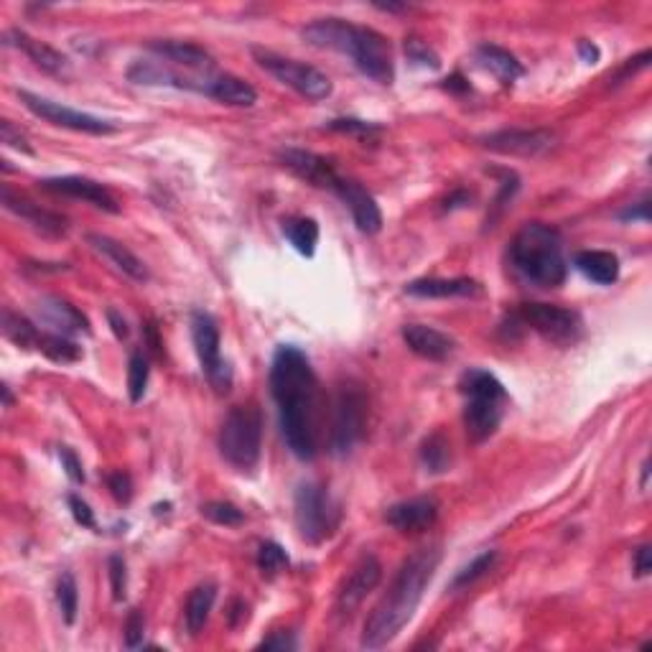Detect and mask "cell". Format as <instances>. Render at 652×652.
<instances>
[{"label": "cell", "instance_id": "e575fe53", "mask_svg": "<svg viewBox=\"0 0 652 652\" xmlns=\"http://www.w3.org/2000/svg\"><path fill=\"white\" fill-rule=\"evenodd\" d=\"M148 375H151V367H148V360L143 352H135L130 355L128 362V395L133 403L143 400L148 388Z\"/></svg>", "mask_w": 652, "mask_h": 652}, {"label": "cell", "instance_id": "277c9868", "mask_svg": "<svg viewBox=\"0 0 652 652\" xmlns=\"http://www.w3.org/2000/svg\"><path fill=\"white\" fill-rule=\"evenodd\" d=\"M510 265L530 286L558 288L568 273L561 232L546 222L523 225L510 242Z\"/></svg>", "mask_w": 652, "mask_h": 652}, {"label": "cell", "instance_id": "30bf717a", "mask_svg": "<svg viewBox=\"0 0 652 652\" xmlns=\"http://www.w3.org/2000/svg\"><path fill=\"white\" fill-rule=\"evenodd\" d=\"M367 423V398L357 385H344L334 403L332 433H329V449L334 456H347L355 449L357 441L365 436Z\"/></svg>", "mask_w": 652, "mask_h": 652}, {"label": "cell", "instance_id": "9c48e42d", "mask_svg": "<svg viewBox=\"0 0 652 652\" xmlns=\"http://www.w3.org/2000/svg\"><path fill=\"white\" fill-rule=\"evenodd\" d=\"M512 321H518L520 326H528L535 334H540L548 342L558 344V347H571L584 334V321L576 311L563 309L556 304H523Z\"/></svg>", "mask_w": 652, "mask_h": 652}, {"label": "cell", "instance_id": "ba28073f", "mask_svg": "<svg viewBox=\"0 0 652 652\" xmlns=\"http://www.w3.org/2000/svg\"><path fill=\"white\" fill-rule=\"evenodd\" d=\"M293 515H296L298 535L314 546L329 538L339 523L337 505L332 502V497L326 495L324 487L314 482H304L296 489Z\"/></svg>", "mask_w": 652, "mask_h": 652}, {"label": "cell", "instance_id": "ee69618b", "mask_svg": "<svg viewBox=\"0 0 652 652\" xmlns=\"http://www.w3.org/2000/svg\"><path fill=\"white\" fill-rule=\"evenodd\" d=\"M67 502H69V510H72V518L77 520V525H82V528H90V530L97 528L95 512L90 510V505H87V502L82 500V497L69 495Z\"/></svg>", "mask_w": 652, "mask_h": 652}, {"label": "cell", "instance_id": "db71d44e", "mask_svg": "<svg viewBox=\"0 0 652 652\" xmlns=\"http://www.w3.org/2000/svg\"><path fill=\"white\" fill-rule=\"evenodd\" d=\"M647 477H650V461H645V464H642V482H640L642 489L647 487Z\"/></svg>", "mask_w": 652, "mask_h": 652}, {"label": "cell", "instance_id": "b9f144b4", "mask_svg": "<svg viewBox=\"0 0 652 652\" xmlns=\"http://www.w3.org/2000/svg\"><path fill=\"white\" fill-rule=\"evenodd\" d=\"M143 635H146V617H143L141 609H130L128 619H125V645L130 650L141 647Z\"/></svg>", "mask_w": 652, "mask_h": 652}, {"label": "cell", "instance_id": "bcb514c9", "mask_svg": "<svg viewBox=\"0 0 652 652\" xmlns=\"http://www.w3.org/2000/svg\"><path fill=\"white\" fill-rule=\"evenodd\" d=\"M107 487H110V492H113V497L118 502H128L133 497V482H130V477L125 472L107 474Z\"/></svg>", "mask_w": 652, "mask_h": 652}, {"label": "cell", "instance_id": "836d02e7", "mask_svg": "<svg viewBox=\"0 0 652 652\" xmlns=\"http://www.w3.org/2000/svg\"><path fill=\"white\" fill-rule=\"evenodd\" d=\"M57 604H59V612H62V619L67 624H74L77 622V612H79V589H77V581H74V576L69 574H62L57 581Z\"/></svg>", "mask_w": 652, "mask_h": 652}, {"label": "cell", "instance_id": "7402d4cb", "mask_svg": "<svg viewBox=\"0 0 652 652\" xmlns=\"http://www.w3.org/2000/svg\"><path fill=\"white\" fill-rule=\"evenodd\" d=\"M87 245H90L97 255H102L107 263L115 265V268H118L123 276L133 278V281H138V283L148 281L146 263H143V260L133 253V250L125 248L123 242L92 232V235H87Z\"/></svg>", "mask_w": 652, "mask_h": 652}, {"label": "cell", "instance_id": "ffe728a7", "mask_svg": "<svg viewBox=\"0 0 652 652\" xmlns=\"http://www.w3.org/2000/svg\"><path fill=\"white\" fill-rule=\"evenodd\" d=\"M400 334H403L405 347L411 349L413 355L431 362L449 360L451 352H454L456 347V342L449 337V334L439 332V329H433V326H426V324H405Z\"/></svg>", "mask_w": 652, "mask_h": 652}, {"label": "cell", "instance_id": "3957f363", "mask_svg": "<svg viewBox=\"0 0 652 652\" xmlns=\"http://www.w3.org/2000/svg\"><path fill=\"white\" fill-rule=\"evenodd\" d=\"M301 39L314 49L339 51L352 59L365 77L377 85H393L395 64L388 39L375 29L357 26L344 18H319L301 29Z\"/></svg>", "mask_w": 652, "mask_h": 652}, {"label": "cell", "instance_id": "2e32d148", "mask_svg": "<svg viewBox=\"0 0 652 652\" xmlns=\"http://www.w3.org/2000/svg\"><path fill=\"white\" fill-rule=\"evenodd\" d=\"M380 579H383V566H380V561H377L372 553L362 556L360 561H357V566L352 568V574H349L347 581L342 584V589H339V596H337L339 614L355 612V609L365 602L367 594L377 589Z\"/></svg>", "mask_w": 652, "mask_h": 652}, {"label": "cell", "instance_id": "8fae6325", "mask_svg": "<svg viewBox=\"0 0 652 652\" xmlns=\"http://www.w3.org/2000/svg\"><path fill=\"white\" fill-rule=\"evenodd\" d=\"M192 339L197 357L202 362V370L207 375L209 385L220 395L230 393L232 388V367L230 362L222 357V339L220 326L204 311H194L192 314Z\"/></svg>", "mask_w": 652, "mask_h": 652}, {"label": "cell", "instance_id": "681fc988", "mask_svg": "<svg viewBox=\"0 0 652 652\" xmlns=\"http://www.w3.org/2000/svg\"><path fill=\"white\" fill-rule=\"evenodd\" d=\"M619 220L622 222H647L650 220V204L640 202V204H635V207L624 209V212L619 214Z\"/></svg>", "mask_w": 652, "mask_h": 652}, {"label": "cell", "instance_id": "e0dca14e", "mask_svg": "<svg viewBox=\"0 0 652 652\" xmlns=\"http://www.w3.org/2000/svg\"><path fill=\"white\" fill-rule=\"evenodd\" d=\"M332 192L337 194L344 202V207L352 212V220H355L357 230L365 232V235H377L383 230V212L377 207V202L372 199V194H367L357 181H349L339 176L334 181Z\"/></svg>", "mask_w": 652, "mask_h": 652}, {"label": "cell", "instance_id": "ab89813d", "mask_svg": "<svg viewBox=\"0 0 652 652\" xmlns=\"http://www.w3.org/2000/svg\"><path fill=\"white\" fill-rule=\"evenodd\" d=\"M107 576H110V586H113V599L123 602L125 591H128V566L120 556H110L107 561Z\"/></svg>", "mask_w": 652, "mask_h": 652}, {"label": "cell", "instance_id": "816d5d0a", "mask_svg": "<svg viewBox=\"0 0 652 652\" xmlns=\"http://www.w3.org/2000/svg\"><path fill=\"white\" fill-rule=\"evenodd\" d=\"M579 54H581V59H584L586 64H596V62H599V49H596V46L591 44V41H586V39L579 41Z\"/></svg>", "mask_w": 652, "mask_h": 652}, {"label": "cell", "instance_id": "8d00e7d4", "mask_svg": "<svg viewBox=\"0 0 652 652\" xmlns=\"http://www.w3.org/2000/svg\"><path fill=\"white\" fill-rule=\"evenodd\" d=\"M288 563L291 561H288L286 548L273 543V540H268V543H263V546L258 548V568L260 574L268 576V579H273V576H278L281 571H286Z\"/></svg>", "mask_w": 652, "mask_h": 652}, {"label": "cell", "instance_id": "484cf974", "mask_svg": "<svg viewBox=\"0 0 652 652\" xmlns=\"http://www.w3.org/2000/svg\"><path fill=\"white\" fill-rule=\"evenodd\" d=\"M474 59L479 62V67L495 74L505 85L518 82L525 74V67L518 62V57L497 44H479L477 51H474Z\"/></svg>", "mask_w": 652, "mask_h": 652}, {"label": "cell", "instance_id": "7bdbcfd3", "mask_svg": "<svg viewBox=\"0 0 652 652\" xmlns=\"http://www.w3.org/2000/svg\"><path fill=\"white\" fill-rule=\"evenodd\" d=\"M329 130H337V133H349V135H370L377 133L375 123H365V120H355V118H342V120H332V123L326 125Z\"/></svg>", "mask_w": 652, "mask_h": 652}, {"label": "cell", "instance_id": "d4e9b609", "mask_svg": "<svg viewBox=\"0 0 652 652\" xmlns=\"http://www.w3.org/2000/svg\"><path fill=\"white\" fill-rule=\"evenodd\" d=\"M482 291L472 278H421L405 286V293L416 298H469Z\"/></svg>", "mask_w": 652, "mask_h": 652}, {"label": "cell", "instance_id": "4dcf8cb0", "mask_svg": "<svg viewBox=\"0 0 652 652\" xmlns=\"http://www.w3.org/2000/svg\"><path fill=\"white\" fill-rule=\"evenodd\" d=\"M3 337L8 339V342H13L16 347H23V349H36V344H39V326L31 324L26 316L16 314V311L11 309H3Z\"/></svg>", "mask_w": 652, "mask_h": 652}, {"label": "cell", "instance_id": "4316f807", "mask_svg": "<svg viewBox=\"0 0 652 652\" xmlns=\"http://www.w3.org/2000/svg\"><path fill=\"white\" fill-rule=\"evenodd\" d=\"M209 97H214L217 102L227 107H253L258 102V92L250 82L235 77V74H220V77H212L209 82Z\"/></svg>", "mask_w": 652, "mask_h": 652}, {"label": "cell", "instance_id": "74e56055", "mask_svg": "<svg viewBox=\"0 0 652 652\" xmlns=\"http://www.w3.org/2000/svg\"><path fill=\"white\" fill-rule=\"evenodd\" d=\"M495 563H497V551H484L482 556L474 558L469 566L461 568L459 574H456L454 584H451V589L456 591V589H464V586H472L474 581H479L482 576H487L489 571L495 568Z\"/></svg>", "mask_w": 652, "mask_h": 652}, {"label": "cell", "instance_id": "f546056e", "mask_svg": "<svg viewBox=\"0 0 652 652\" xmlns=\"http://www.w3.org/2000/svg\"><path fill=\"white\" fill-rule=\"evenodd\" d=\"M283 235L301 255L311 258L319 245V225L311 217H288L283 220Z\"/></svg>", "mask_w": 652, "mask_h": 652}, {"label": "cell", "instance_id": "d6a6232c", "mask_svg": "<svg viewBox=\"0 0 652 652\" xmlns=\"http://www.w3.org/2000/svg\"><path fill=\"white\" fill-rule=\"evenodd\" d=\"M36 349H39V352H44L49 360L62 362V365L82 360V347H77L72 339L64 337V334H57V332H41Z\"/></svg>", "mask_w": 652, "mask_h": 652}, {"label": "cell", "instance_id": "f1b7e54d", "mask_svg": "<svg viewBox=\"0 0 652 652\" xmlns=\"http://www.w3.org/2000/svg\"><path fill=\"white\" fill-rule=\"evenodd\" d=\"M214 599H217V584L212 581H204L197 589L189 594L184 607V619H186V630L189 635H199L204 630V624L209 622V614H212Z\"/></svg>", "mask_w": 652, "mask_h": 652}, {"label": "cell", "instance_id": "7c38bea8", "mask_svg": "<svg viewBox=\"0 0 652 652\" xmlns=\"http://www.w3.org/2000/svg\"><path fill=\"white\" fill-rule=\"evenodd\" d=\"M18 100L26 105V110L36 115V118L46 120V123L57 125V128L77 130V133H90V135H110L115 133V125L107 123V120L95 118L90 113H79V110H72V107L62 105V102H54L49 97L34 95L29 90H18Z\"/></svg>", "mask_w": 652, "mask_h": 652}, {"label": "cell", "instance_id": "11a10c76", "mask_svg": "<svg viewBox=\"0 0 652 652\" xmlns=\"http://www.w3.org/2000/svg\"><path fill=\"white\" fill-rule=\"evenodd\" d=\"M3 403H6V408H11V403H13V395H11V390H8V385H3Z\"/></svg>", "mask_w": 652, "mask_h": 652}, {"label": "cell", "instance_id": "83f0119b", "mask_svg": "<svg viewBox=\"0 0 652 652\" xmlns=\"http://www.w3.org/2000/svg\"><path fill=\"white\" fill-rule=\"evenodd\" d=\"M574 265L589 281L599 283V286H612L619 278L617 255L607 253V250H584L576 255Z\"/></svg>", "mask_w": 652, "mask_h": 652}, {"label": "cell", "instance_id": "52a82bcc", "mask_svg": "<svg viewBox=\"0 0 652 652\" xmlns=\"http://www.w3.org/2000/svg\"><path fill=\"white\" fill-rule=\"evenodd\" d=\"M250 51H253V57L260 69H265L270 77L278 79L281 85L291 87L293 92H298V95L306 97V100L321 102L332 95V79L326 77L321 69L304 62H296V59L281 57L276 51L260 49V46H253Z\"/></svg>", "mask_w": 652, "mask_h": 652}, {"label": "cell", "instance_id": "1f68e13d", "mask_svg": "<svg viewBox=\"0 0 652 652\" xmlns=\"http://www.w3.org/2000/svg\"><path fill=\"white\" fill-rule=\"evenodd\" d=\"M421 461L423 467L431 474H444L451 467V444L444 433L436 431L431 433L426 441L421 444Z\"/></svg>", "mask_w": 652, "mask_h": 652}, {"label": "cell", "instance_id": "5b68a950", "mask_svg": "<svg viewBox=\"0 0 652 652\" xmlns=\"http://www.w3.org/2000/svg\"><path fill=\"white\" fill-rule=\"evenodd\" d=\"M461 393L467 395L464 426H467L469 439L474 444H482L500 428L502 416H505L507 400H510L505 385L492 372L474 367L461 377Z\"/></svg>", "mask_w": 652, "mask_h": 652}, {"label": "cell", "instance_id": "4fadbf2b", "mask_svg": "<svg viewBox=\"0 0 652 652\" xmlns=\"http://www.w3.org/2000/svg\"><path fill=\"white\" fill-rule=\"evenodd\" d=\"M39 186L49 194H59V197L82 199V202L95 204L102 212H120V204L118 199H115V194L110 192L107 186H102L100 181L87 179V176H54V179L39 181Z\"/></svg>", "mask_w": 652, "mask_h": 652}, {"label": "cell", "instance_id": "d590c367", "mask_svg": "<svg viewBox=\"0 0 652 652\" xmlns=\"http://www.w3.org/2000/svg\"><path fill=\"white\" fill-rule=\"evenodd\" d=\"M199 512L209 523L225 525V528H237V525L245 523V512L232 502H207V505L199 507Z\"/></svg>", "mask_w": 652, "mask_h": 652}, {"label": "cell", "instance_id": "44dd1931", "mask_svg": "<svg viewBox=\"0 0 652 652\" xmlns=\"http://www.w3.org/2000/svg\"><path fill=\"white\" fill-rule=\"evenodd\" d=\"M36 314L41 316L44 324H49L57 334H90V321L77 306H72L69 301L59 296H44L36 306Z\"/></svg>", "mask_w": 652, "mask_h": 652}, {"label": "cell", "instance_id": "f5cc1de1", "mask_svg": "<svg viewBox=\"0 0 652 652\" xmlns=\"http://www.w3.org/2000/svg\"><path fill=\"white\" fill-rule=\"evenodd\" d=\"M469 202H472V194H469V192H464V189H459V192H454V194H451L449 199H446V204H444V207L449 209V212H451V209L467 207Z\"/></svg>", "mask_w": 652, "mask_h": 652}, {"label": "cell", "instance_id": "7dc6e473", "mask_svg": "<svg viewBox=\"0 0 652 652\" xmlns=\"http://www.w3.org/2000/svg\"><path fill=\"white\" fill-rule=\"evenodd\" d=\"M258 650H296V637L291 632H273L260 642Z\"/></svg>", "mask_w": 652, "mask_h": 652}, {"label": "cell", "instance_id": "8992f818", "mask_svg": "<svg viewBox=\"0 0 652 652\" xmlns=\"http://www.w3.org/2000/svg\"><path fill=\"white\" fill-rule=\"evenodd\" d=\"M220 454L237 472H253L263 449V416L255 405H237L220 428Z\"/></svg>", "mask_w": 652, "mask_h": 652}, {"label": "cell", "instance_id": "ac0fdd59", "mask_svg": "<svg viewBox=\"0 0 652 652\" xmlns=\"http://www.w3.org/2000/svg\"><path fill=\"white\" fill-rule=\"evenodd\" d=\"M278 161L301 181L319 186V189H329V192H332L334 181L339 179L332 163L326 161L324 156H319V153L304 151V148H281L278 151Z\"/></svg>", "mask_w": 652, "mask_h": 652}, {"label": "cell", "instance_id": "9a60e30c", "mask_svg": "<svg viewBox=\"0 0 652 652\" xmlns=\"http://www.w3.org/2000/svg\"><path fill=\"white\" fill-rule=\"evenodd\" d=\"M0 197H3V207H6L8 212L16 214V217H21V220L26 222V225L34 227L39 235L64 237L69 232L67 217H62V214H57V212H51V209H44L41 204L31 202L29 197H21V194L11 192V186H3Z\"/></svg>", "mask_w": 652, "mask_h": 652}, {"label": "cell", "instance_id": "f35d334b", "mask_svg": "<svg viewBox=\"0 0 652 652\" xmlns=\"http://www.w3.org/2000/svg\"><path fill=\"white\" fill-rule=\"evenodd\" d=\"M405 57H408V62H413L416 67H426V69H439L441 67V59L439 54L431 49V46L426 44V41L421 39H408L405 41Z\"/></svg>", "mask_w": 652, "mask_h": 652}, {"label": "cell", "instance_id": "60d3db41", "mask_svg": "<svg viewBox=\"0 0 652 652\" xmlns=\"http://www.w3.org/2000/svg\"><path fill=\"white\" fill-rule=\"evenodd\" d=\"M0 141L6 143L8 148H13V151H21V153H26V156H34V148H31L26 133H23L21 128H16L11 120H0Z\"/></svg>", "mask_w": 652, "mask_h": 652}, {"label": "cell", "instance_id": "c3c4849f", "mask_svg": "<svg viewBox=\"0 0 652 652\" xmlns=\"http://www.w3.org/2000/svg\"><path fill=\"white\" fill-rule=\"evenodd\" d=\"M632 568H635V574L640 576V579H645V576H650L652 571V558H650V546H640L635 548V553H632Z\"/></svg>", "mask_w": 652, "mask_h": 652}, {"label": "cell", "instance_id": "6da1fadb", "mask_svg": "<svg viewBox=\"0 0 652 652\" xmlns=\"http://www.w3.org/2000/svg\"><path fill=\"white\" fill-rule=\"evenodd\" d=\"M270 393L278 405L283 439L296 459L311 461L319 451L321 393L309 357L296 344H281L270 362Z\"/></svg>", "mask_w": 652, "mask_h": 652}, {"label": "cell", "instance_id": "f907efd6", "mask_svg": "<svg viewBox=\"0 0 652 652\" xmlns=\"http://www.w3.org/2000/svg\"><path fill=\"white\" fill-rule=\"evenodd\" d=\"M107 321H110V329H113V334L118 339H128V321L120 316V311L115 309H107Z\"/></svg>", "mask_w": 652, "mask_h": 652}, {"label": "cell", "instance_id": "f6af8a7d", "mask_svg": "<svg viewBox=\"0 0 652 652\" xmlns=\"http://www.w3.org/2000/svg\"><path fill=\"white\" fill-rule=\"evenodd\" d=\"M59 459H62L64 472H67V477L72 479V482H77V484L85 482V469H82V461H79V456L74 454L69 446H62V449H59Z\"/></svg>", "mask_w": 652, "mask_h": 652}, {"label": "cell", "instance_id": "7a4b0ae2", "mask_svg": "<svg viewBox=\"0 0 652 652\" xmlns=\"http://www.w3.org/2000/svg\"><path fill=\"white\" fill-rule=\"evenodd\" d=\"M441 563V548L426 546L418 548L413 556H408L395 574L388 594L380 599L372 614L367 617L365 630H362V647L367 650H380L388 642L400 635L405 624L411 622L426 594L428 584L436 576V568Z\"/></svg>", "mask_w": 652, "mask_h": 652}, {"label": "cell", "instance_id": "d6986e66", "mask_svg": "<svg viewBox=\"0 0 652 652\" xmlns=\"http://www.w3.org/2000/svg\"><path fill=\"white\" fill-rule=\"evenodd\" d=\"M436 518H439V502L433 497L403 500L398 505L388 507V512H385L390 528L400 530V533H423L436 523Z\"/></svg>", "mask_w": 652, "mask_h": 652}, {"label": "cell", "instance_id": "cb8c5ba5", "mask_svg": "<svg viewBox=\"0 0 652 652\" xmlns=\"http://www.w3.org/2000/svg\"><path fill=\"white\" fill-rule=\"evenodd\" d=\"M148 49H151L153 54H158V57L169 59L171 64H181V67L192 69V72H202L204 77H209V72L214 69L212 54H209L204 46L192 44V41H151Z\"/></svg>", "mask_w": 652, "mask_h": 652}, {"label": "cell", "instance_id": "5bb4252c", "mask_svg": "<svg viewBox=\"0 0 652 652\" xmlns=\"http://www.w3.org/2000/svg\"><path fill=\"white\" fill-rule=\"evenodd\" d=\"M553 141L556 135L551 130L510 128L484 135L482 146L495 153H505V156H538V153H546Z\"/></svg>", "mask_w": 652, "mask_h": 652}, {"label": "cell", "instance_id": "603a6c76", "mask_svg": "<svg viewBox=\"0 0 652 652\" xmlns=\"http://www.w3.org/2000/svg\"><path fill=\"white\" fill-rule=\"evenodd\" d=\"M6 44L16 46L18 51H23V54H26V57L36 64V67L44 69V72H49V74H67L69 72V59L64 57L62 51H57L54 46L44 44V41L34 39V36H29L26 31L11 29L6 34Z\"/></svg>", "mask_w": 652, "mask_h": 652}]
</instances>
